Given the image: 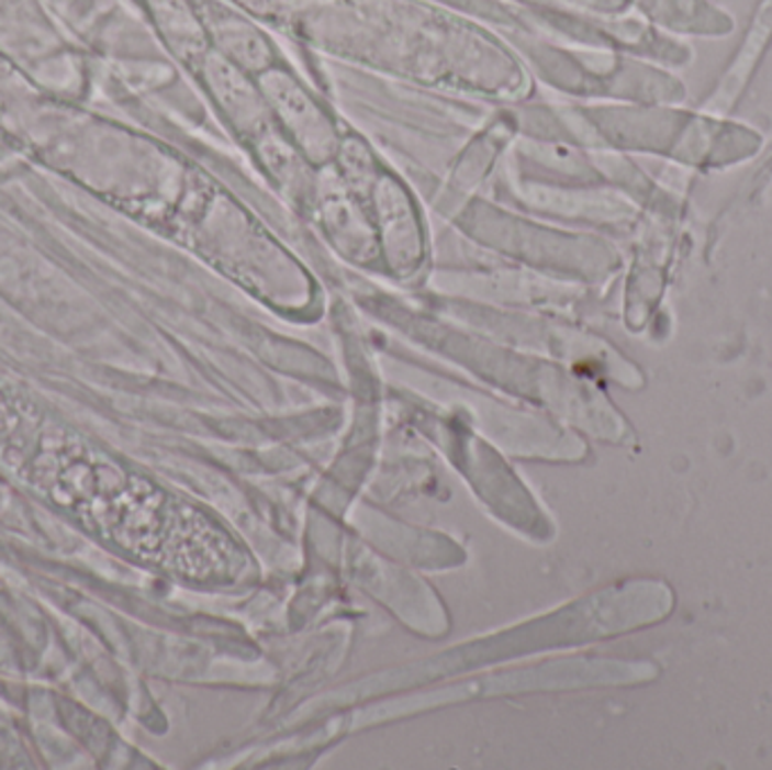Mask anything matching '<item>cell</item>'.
<instances>
[{
	"mask_svg": "<svg viewBox=\"0 0 772 770\" xmlns=\"http://www.w3.org/2000/svg\"><path fill=\"white\" fill-rule=\"evenodd\" d=\"M262 91L310 158L323 160L333 154L335 130L331 120L321 113V109L288 75H265Z\"/></svg>",
	"mask_w": 772,
	"mask_h": 770,
	"instance_id": "obj_1",
	"label": "cell"
},
{
	"mask_svg": "<svg viewBox=\"0 0 772 770\" xmlns=\"http://www.w3.org/2000/svg\"><path fill=\"white\" fill-rule=\"evenodd\" d=\"M213 77H215V85L222 93L226 109L237 120V125L242 130H251L254 125L262 123V113H265L262 102L235 66H228L226 62L224 64L217 62Z\"/></svg>",
	"mask_w": 772,
	"mask_h": 770,
	"instance_id": "obj_2",
	"label": "cell"
},
{
	"mask_svg": "<svg viewBox=\"0 0 772 770\" xmlns=\"http://www.w3.org/2000/svg\"><path fill=\"white\" fill-rule=\"evenodd\" d=\"M220 38H222L224 48L242 66H247V68H265L267 66L269 48L265 44V38L249 23H244L233 16L231 21L222 23Z\"/></svg>",
	"mask_w": 772,
	"mask_h": 770,
	"instance_id": "obj_3",
	"label": "cell"
}]
</instances>
